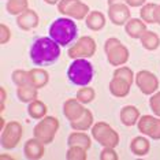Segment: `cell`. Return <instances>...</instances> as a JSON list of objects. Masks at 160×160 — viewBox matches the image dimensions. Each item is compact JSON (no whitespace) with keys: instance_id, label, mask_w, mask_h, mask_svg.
Returning a JSON list of instances; mask_svg holds the SVG:
<instances>
[{"instance_id":"cell-1","label":"cell","mask_w":160,"mask_h":160,"mask_svg":"<svg viewBox=\"0 0 160 160\" xmlns=\"http://www.w3.org/2000/svg\"><path fill=\"white\" fill-rule=\"evenodd\" d=\"M60 56V45L51 37H38L30 47V59L40 67L53 64Z\"/></svg>"},{"instance_id":"cell-2","label":"cell","mask_w":160,"mask_h":160,"mask_svg":"<svg viewBox=\"0 0 160 160\" xmlns=\"http://www.w3.org/2000/svg\"><path fill=\"white\" fill-rule=\"evenodd\" d=\"M78 36L77 23L67 17H62L55 19L49 26V37L60 47L70 45Z\"/></svg>"},{"instance_id":"cell-3","label":"cell","mask_w":160,"mask_h":160,"mask_svg":"<svg viewBox=\"0 0 160 160\" xmlns=\"http://www.w3.org/2000/svg\"><path fill=\"white\" fill-rule=\"evenodd\" d=\"M94 70L93 64L86 58L72 59L71 64L67 68V78L75 86H88L93 79Z\"/></svg>"},{"instance_id":"cell-4","label":"cell","mask_w":160,"mask_h":160,"mask_svg":"<svg viewBox=\"0 0 160 160\" xmlns=\"http://www.w3.org/2000/svg\"><path fill=\"white\" fill-rule=\"evenodd\" d=\"M92 137L104 148H115L119 145V134L105 122H96L92 126Z\"/></svg>"},{"instance_id":"cell-5","label":"cell","mask_w":160,"mask_h":160,"mask_svg":"<svg viewBox=\"0 0 160 160\" xmlns=\"http://www.w3.org/2000/svg\"><path fill=\"white\" fill-rule=\"evenodd\" d=\"M59 130V121L55 116H44L34 126V137L42 144H51Z\"/></svg>"},{"instance_id":"cell-6","label":"cell","mask_w":160,"mask_h":160,"mask_svg":"<svg viewBox=\"0 0 160 160\" xmlns=\"http://www.w3.org/2000/svg\"><path fill=\"white\" fill-rule=\"evenodd\" d=\"M104 51L107 53L108 63L111 66H123L129 60V49L121 44L118 38H108L104 44Z\"/></svg>"},{"instance_id":"cell-7","label":"cell","mask_w":160,"mask_h":160,"mask_svg":"<svg viewBox=\"0 0 160 160\" xmlns=\"http://www.w3.org/2000/svg\"><path fill=\"white\" fill-rule=\"evenodd\" d=\"M58 10L64 17L74 18L77 21L85 19L90 12L88 4L82 3L81 0H60L58 3Z\"/></svg>"},{"instance_id":"cell-8","label":"cell","mask_w":160,"mask_h":160,"mask_svg":"<svg viewBox=\"0 0 160 160\" xmlns=\"http://www.w3.org/2000/svg\"><path fill=\"white\" fill-rule=\"evenodd\" d=\"M2 136H0V142L4 149H12L19 144L21 138H22V126L19 122L11 121L6 125V127L2 130Z\"/></svg>"},{"instance_id":"cell-9","label":"cell","mask_w":160,"mask_h":160,"mask_svg":"<svg viewBox=\"0 0 160 160\" xmlns=\"http://www.w3.org/2000/svg\"><path fill=\"white\" fill-rule=\"evenodd\" d=\"M96 52V42L89 36H82L77 40L72 47L67 51V55L71 59H78V58H90Z\"/></svg>"},{"instance_id":"cell-10","label":"cell","mask_w":160,"mask_h":160,"mask_svg":"<svg viewBox=\"0 0 160 160\" xmlns=\"http://www.w3.org/2000/svg\"><path fill=\"white\" fill-rule=\"evenodd\" d=\"M134 81H136V85L138 86V89L144 94H147V96L156 93V90L159 89V79L156 78L155 74H152L148 70L138 71L136 77H134Z\"/></svg>"},{"instance_id":"cell-11","label":"cell","mask_w":160,"mask_h":160,"mask_svg":"<svg viewBox=\"0 0 160 160\" xmlns=\"http://www.w3.org/2000/svg\"><path fill=\"white\" fill-rule=\"evenodd\" d=\"M138 130L142 134L151 137L152 140H160V118H153L151 115L140 116L137 122Z\"/></svg>"},{"instance_id":"cell-12","label":"cell","mask_w":160,"mask_h":160,"mask_svg":"<svg viewBox=\"0 0 160 160\" xmlns=\"http://www.w3.org/2000/svg\"><path fill=\"white\" fill-rule=\"evenodd\" d=\"M108 18L116 26L126 25V22L130 19V8L125 3L121 4H114L108 7Z\"/></svg>"},{"instance_id":"cell-13","label":"cell","mask_w":160,"mask_h":160,"mask_svg":"<svg viewBox=\"0 0 160 160\" xmlns=\"http://www.w3.org/2000/svg\"><path fill=\"white\" fill-rule=\"evenodd\" d=\"M86 108L83 107V104L79 103L77 99H67L63 104V114L70 122H74L81 118Z\"/></svg>"},{"instance_id":"cell-14","label":"cell","mask_w":160,"mask_h":160,"mask_svg":"<svg viewBox=\"0 0 160 160\" xmlns=\"http://www.w3.org/2000/svg\"><path fill=\"white\" fill-rule=\"evenodd\" d=\"M44 145L40 140L37 138H30V140L26 141L23 147V153H25V158L29 159V160H38L41 159L45 153V149H44Z\"/></svg>"},{"instance_id":"cell-15","label":"cell","mask_w":160,"mask_h":160,"mask_svg":"<svg viewBox=\"0 0 160 160\" xmlns=\"http://www.w3.org/2000/svg\"><path fill=\"white\" fill-rule=\"evenodd\" d=\"M17 25L19 26L22 30H32V29L38 26V15L34 10L28 8L25 12H22L21 15H18L17 18Z\"/></svg>"},{"instance_id":"cell-16","label":"cell","mask_w":160,"mask_h":160,"mask_svg":"<svg viewBox=\"0 0 160 160\" xmlns=\"http://www.w3.org/2000/svg\"><path fill=\"white\" fill-rule=\"evenodd\" d=\"M125 30L132 38H141L148 29L147 23L141 18H130L125 25Z\"/></svg>"},{"instance_id":"cell-17","label":"cell","mask_w":160,"mask_h":160,"mask_svg":"<svg viewBox=\"0 0 160 160\" xmlns=\"http://www.w3.org/2000/svg\"><path fill=\"white\" fill-rule=\"evenodd\" d=\"M130 86L132 83L127 82L126 79H122L119 77H114L110 81V92L111 94H114L115 97H126L130 92Z\"/></svg>"},{"instance_id":"cell-18","label":"cell","mask_w":160,"mask_h":160,"mask_svg":"<svg viewBox=\"0 0 160 160\" xmlns=\"http://www.w3.org/2000/svg\"><path fill=\"white\" fill-rule=\"evenodd\" d=\"M119 119L125 126H134L140 119V111L134 105H125L119 112Z\"/></svg>"},{"instance_id":"cell-19","label":"cell","mask_w":160,"mask_h":160,"mask_svg":"<svg viewBox=\"0 0 160 160\" xmlns=\"http://www.w3.org/2000/svg\"><path fill=\"white\" fill-rule=\"evenodd\" d=\"M29 77H30V83L37 89L44 88L49 81V74L44 68H32L29 70Z\"/></svg>"},{"instance_id":"cell-20","label":"cell","mask_w":160,"mask_h":160,"mask_svg":"<svg viewBox=\"0 0 160 160\" xmlns=\"http://www.w3.org/2000/svg\"><path fill=\"white\" fill-rule=\"evenodd\" d=\"M67 145L68 147H74V145H77V147H82L85 149H89L90 145H92V140H90V137L86 133L75 130L74 133H71L70 136H68Z\"/></svg>"},{"instance_id":"cell-21","label":"cell","mask_w":160,"mask_h":160,"mask_svg":"<svg viewBox=\"0 0 160 160\" xmlns=\"http://www.w3.org/2000/svg\"><path fill=\"white\" fill-rule=\"evenodd\" d=\"M86 26L93 32H99L105 26V17L101 11H90L85 18Z\"/></svg>"},{"instance_id":"cell-22","label":"cell","mask_w":160,"mask_h":160,"mask_svg":"<svg viewBox=\"0 0 160 160\" xmlns=\"http://www.w3.org/2000/svg\"><path fill=\"white\" fill-rule=\"evenodd\" d=\"M149 149H151L149 140L142 137V136L134 137L133 141L130 142V151H132L136 156H145L149 152Z\"/></svg>"},{"instance_id":"cell-23","label":"cell","mask_w":160,"mask_h":160,"mask_svg":"<svg viewBox=\"0 0 160 160\" xmlns=\"http://www.w3.org/2000/svg\"><path fill=\"white\" fill-rule=\"evenodd\" d=\"M37 88H34L33 85H22L17 89V96L22 103H32L37 100Z\"/></svg>"},{"instance_id":"cell-24","label":"cell","mask_w":160,"mask_h":160,"mask_svg":"<svg viewBox=\"0 0 160 160\" xmlns=\"http://www.w3.org/2000/svg\"><path fill=\"white\" fill-rule=\"evenodd\" d=\"M70 126H71V129H74V130L86 132V130L90 129V127L93 126V115H92V112H90L89 110H85V112H83V115L81 116V118L77 119V121H74V122H70Z\"/></svg>"},{"instance_id":"cell-25","label":"cell","mask_w":160,"mask_h":160,"mask_svg":"<svg viewBox=\"0 0 160 160\" xmlns=\"http://www.w3.org/2000/svg\"><path fill=\"white\" fill-rule=\"evenodd\" d=\"M47 105L40 100H34L32 103H29V107H28V114L32 119H42L44 116L47 115Z\"/></svg>"},{"instance_id":"cell-26","label":"cell","mask_w":160,"mask_h":160,"mask_svg":"<svg viewBox=\"0 0 160 160\" xmlns=\"http://www.w3.org/2000/svg\"><path fill=\"white\" fill-rule=\"evenodd\" d=\"M141 40V44L145 49L148 51H155L159 48L160 45V38L159 36L155 33V32H151V30H147L145 33L142 34V37L140 38Z\"/></svg>"},{"instance_id":"cell-27","label":"cell","mask_w":160,"mask_h":160,"mask_svg":"<svg viewBox=\"0 0 160 160\" xmlns=\"http://www.w3.org/2000/svg\"><path fill=\"white\" fill-rule=\"evenodd\" d=\"M28 4H29L28 0H8L6 8L11 15H21L28 10Z\"/></svg>"},{"instance_id":"cell-28","label":"cell","mask_w":160,"mask_h":160,"mask_svg":"<svg viewBox=\"0 0 160 160\" xmlns=\"http://www.w3.org/2000/svg\"><path fill=\"white\" fill-rule=\"evenodd\" d=\"M156 3H145V4L141 7V19L144 21L145 23H156L155 22V8H156Z\"/></svg>"},{"instance_id":"cell-29","label":"cell","mask_w":160,"mask_h":160,"mask_svg":"<svg viewBox=\"0 0 160 160\" xmlns=\"http://www.w3.org/2000/svg\"><path fill=\"white\" fill-rule=\"evenodd\" d=\"M94 97H96V92H94L93 88L82 86V89H79L77 92L75 99H77L79 103H82V104H89V103H92V101L94 100Z\"/></svg>"},{"instance_id":"cell-30","label":"cell","mask_w":160,"mask_h":160,"mask_svg":"<svg viewBox=\"0 0 160 160\" xmlns=\"http://www.w3.org/2000/svg\"><path fill=\"white\" fill-rule=\"evenodd\" d=\"M66 159L67 160H86L88 155H86V149L82 147H68V151L66 153Z\"/></svg>"},{"instance_id":"cell-31","label":"cell","mask_w":160,"mask_h":160,"mask_svg":"<svg viewBox=\"0 0 160 160\" xmlns=\"http://www.w3.org/2000/svg\"><path fill=\"white\" fill-rule=\"evenodd\" d=\"M12 81L17 86L32 85L30 77H29V71H25V70H15L14 71L12 72Z\"/></svg>"},{"instance_id":"cell-32","label":"cell","mask_w":160,"mask_h":160,"mask_svg":"<svg viewBox=\"0 0 160 160\" xmlns=\"http://www.w3.org/2000/svg\"><path fill=\"white\" fill-rule=\"evenodd\" d=\"M114 77H119V78H122V79H126L127 82L133 83L134 77H136V75L133 74V71L130 70V67L122 66V67H118V68H116V70L114 71Z\"/></svg>"},{"instance_id":"cell-33","label":"cell","mask_w":160,"mask_h":160,"mask_svg":"<svg viewBox=\"0 0 160 160\" xmlns=\"http://www.w3.org/2000/svg\"><path fill=\"white\" fill-rule=\"evenodd\" d=\"M149 107H151L152 112L160 118V92H156L152 94L151 100H149Z\"/></svg>"},{"instance_id":"cell-34","label":"cell","mask_w":160,"mask_h":160,"mask_svg":"<svg viewBox=\"0 0 160 160\" xmlns=\"http://www.w3.org/2000/svg\"><path fill=\"white\" fill-rule=\"evenodd\" d=\"M11 38V32H10V28H7V25L2 23L0 25V44L4 45L6 42L10 41Z\"/></svg>"},{"instance_id":"cell-35","label":"cell","mask_w":160,"mask_h":160,"mask_svg":"<svg viewBox=\"0 0 160 160\" xmlns=\"http://www.w3.org/2000/svg\"><path fill=\"white\" fill-rule=\"evenodd\" d=\"M100 160H118V153L114 148H104L100 153Z\"/></svg>"},{"instance_id":"cell-36","label":"cell","mask_w":160,"mask_h":160,"mask_svg":"<svg viewBox=\"0 0 160 160\" xmlns=\"http://www.w3.org/2000/svg\"><path fill=\"white\" fill-rule=\"evenodd\" d=\"M0 94H2V100H0V112L4 111V105H6V100H7V92L6 88H0Z\"/></svg>"},{"instance_id":"cell-37","label":"cell","mask_w":160,"mask_h":160,"mask_svg":"<svg viewBox=\"0 0 160 160\" xmlns=\"http://www.w3.org/2000/svg\"><path fill=\"white\" fill-rule=\"evenodd\" d=\"M147 0H126V4L129 7H142Z\"/></svg>"},{"instance_id":"cell-38","label":"cell","mask_w":160,"mask_h":160,"mask_svg":"<svg viewBox=\"0 0 160 160\" xmlns=\"http://www.w3.org/2000/svg\"><path fill=\"white\" fill-rule=\"evenodd\" d=\"M155 22L160 25V4H158L155 8Z\"/></svg>"},{"instance_id":"cell-39","label":"cell","mask_w":160,"mask_h":160,"mask_svg":"<svg viewBox=\"0 0 160 160\" xmlns=\"http://www.w3.org/2000/svg\"><path fill=\"white\" fill-rule=\"evenodd\" d=\"M108 3V7L110 6H114V4H121V3H126V0H107Z\"/></svg>"},{"instance_id":"cell-40","label":"cell","mask_w":160,"mask_h":160,"mask_svg":"<svg viewBox=\"0 0 160 160\" xmlns=\"http://www.w3.org/2000/svg\"><path fill=\"white\" fill-rule=\"evenodd\" d=\"M6 125H7V123H6V121H4V118L2 116V118H0V132H2V130L4 129Z\"/></svg>"},{"instance_id":"cell-41","label":"cell","mask_w":160,"mask_h":160,"mask_svg":"<svg viewBox=\"0 0 160 160\" xmlns=\"http://www.w3.org/2000/svg\"><path fill=\"white\" fill-rule=\"evenodd\" d=\"M47 4H58V3L60 2V0H44Z\"/></svg>"}]
</instances>
